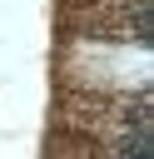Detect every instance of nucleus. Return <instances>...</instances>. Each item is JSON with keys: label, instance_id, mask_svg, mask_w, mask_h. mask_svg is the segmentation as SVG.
<instances>
[{"label": "nucleus", "instance_id": "nucleus-1", "mask_svg": "<svg viewBox=\"0 0 154 159\" xmlns=\"http://www.w3.org/2000/svg\"><path fill=\"white\" fill-rule=\"evenodd\" d=\"M119 159H154V134H149V129H139V134L124 144V154H119Z\"/></svg>", "mask_w": 154, "mask_h": 159}]
</instances>
